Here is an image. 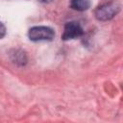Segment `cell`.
<instances>
[{
  "label": "cell",
  "mask_w": 123,
  "mask_h": 123,
  "mask_svg": "<svg viewBox=\"0 0 123 123\" xmlns=\"http://www.w3.org/2000/svg\"><path fill=\"white\" fill-rule=\"evenodd\" d=\"M28 37L32 41H50L55 37V32L47 26H34L30 28Z\"/></svg>",
  "instance_id": "obj_2"
},
{
  "label": "cell",
  "mask_w": 123,
  "mask_h": 123,
  "mask_svg": "<svg viewBox=\"0 0 123 123\" xmlns=\"http://www.w3.org/2000/svg\"><path fill=\"white\" fill-rule=\"evenodd\" d=\"M5 35H6V27L2 22H0V39L3 38Z\"/></svg>",
  "instance_id": "obj_6"
},
{
  "label": "cell",
  "mask_w": 123,
  "mask_h": 123,
  "mask_svg": "<svg viewBox=\"0 0 123 123\" xmlns=\"http://www.w3.org/2000/svg\"><path fill=\"white\" fill-rule=\"evenodd\" d=\"M84 34V30L79 22L76 21H69L65 23L63 34L62 36V38L63 40H69V39H75L80 37H82Z\"/></svg>",
  "instance_id": "obj_3"
},
{
  "label": "cell",
  "mask_w": 123,
  "mask_h": 123,
  "mask_svg": "<svg viewBox=\"0 0 123 123\" xmlns=\"http://www.w3.org/2000/svg\"><path fill=\"white\" fill-rule=\"evenodd\" d=\"M37 1L40 3H50L52 0H37Z\"/></svg>",
  "instance_id": "obj_7"
},
{
  "label": "cell",
  "mask_w": 123,
  "mask_h": 123,
  "mask_svg": "<svg viewBox=\"0 0 123 123\" xmlns=\"http://www.w3.org/2000/svg\"><path fill=\"white\" fill-rule=\"evenodd\" d=\"M13 61L16 62V63H20V64H23L26 62V57H25V54L23 52H17L15 51L14 53V59Z\"/></svg>",
  "instance_id": "obj_5"
},
{
  "label": "cell",
  "mask_w": 123,
  "mask_h": 123,
  "mask_svg": "<svg viewBox=\"0 0 123 123\" xmlns=\"http://www.w3.org/2000/svg\"><path fill=\"white\" fill-rule=\"evenodd\" d=\"M120 11V6L115 2H109L100 5L94 11L95 18L99 21H107L113 18Z\"/></svg>",
  "instance_id": "obj_1"
},
{
  "label": "cell",
  "mask_w": 123,
  "mask_h": 123,
  "mask_svg": "<svg viewBox=\"0 0 123 123\" xmlns=\"http://www.w3.org/2000/svg\"><path fill=\"white\" fill-rule=\"evenodd\" d=\"M91 6V0H70V8L79 11L84 12L90 8Z\"/></svg>",
  "instance_id": "obj_4"
}]
</instances>
